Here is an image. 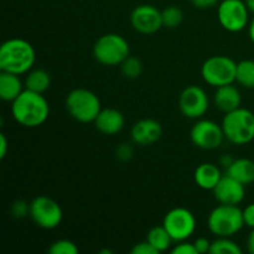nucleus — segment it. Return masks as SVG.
<instances>
[{
    "mask_svg": "<svg viewBox=\"0 0 254 254\" xmlns=\"http://www.w3.org/2000/svg\"><path fill=\"white\" fill-rule=\"evenodd\" d=\"M36 61V52L29 41L19 37L9 39L0 47V69L15 74H26Z\"/></svg>",
    "mask_w": 254,
    "mask_h": 254,
    "instance_id": "obj_2",
    "label": "nucleus"
},
{
    "mask_svg": "<svg viewBox=\"0 0 254 254\" xmlns=\"http://www.w3.org/2000/svg\"><path fill=\"white\" fill-rule=\"evenodd\" d=\"M221 126L225 138L235 145H246L254 139V113L250 109L240 107L228 112Z\"/></svg>",
    "mask_w": 254,
    "mask_h": 254,
    "instance_id": "obj_3",
    "label": "nucleus"
},
{
    "mask_svg": "<svg viewBox=\"0 0 254 254\" xmlns=\"http://www.w3.org/2000/svg\"><path fill=\"white\" fill-rule=\"evenodd\" d=\"M166 228L175 243L188 241L196 230V218L190 210L185 207H175L169 211L163 220Z\"/></svg>",
    "mask_w": 254,
    "mask_h": 254,
    "instance_id": "obj_10",
    "label": "nucleus"
},
{
    "mask_svg": "<svg viewBox=\"0 0 254 254\" xmlns=\"http://www.w3.org/2000/svg\"><path fill=\"white\" fill-rule=\"evenodd\" d=\"M146 241H148L159 253L168 251L174 242L171 236L169 235V232L166 231V228L164 227L163 225L155 226V227L151 228L148 232V236H146Z\"/></svg>",
    "mask_w": 254,
    "mask_h": 254,
    "instance_id": "obj_22",
    "label": "nucleus"
},
{
    "mask_svg": "<svg viewBox=\"0 0 254 254\" xmlns=\"http://www.w3.org/2000/svg\"><path fill=\"white\" fill-rule=\"evenodd\" d=\"M211 254H242L240 246L231 240V237H217L211 243Z\"/></svg>",
    "mask_w": 254,
    "mask_h": 254,
    "instance_id": "obj_24",
    "label": "nucleus"
},
{
    "mask_svg": "<svg viewBox=\"0 0 254 254\" xmlns=\"http://www.w3.org/2000/svg\"><path fill=\"white\" fill-rule=\"evenodd\" d=\"M122 73L129 79H135L141 76L143 73V64L138 57H134L129 55L121 64Z\"/></svg>",
    "mask_w": 254,
    "mask_h": 254,
    "instance_id": "obj_26",
    "label": "nucleus"
},
{
    "mask_svg": "<svg viewBox=\"0 0 254 254\" xmlns=\"http://www.w3.org/2000/svg\"><path fill=\"white\" fill-rule=\"evenodd\" d=\"M190 1L191 4H192L195 7H197V9L205 10L217 5L218 0H190Z\"/></svg>",
    "mask_w": 254,
    "mask_h": 254,
    "instance_id": "obj_34",
    "label": "nucleus"
},
{
    "mask_svg": "<svg viewBox=\"0 0 254 254\" xmlns=\"http://www.w3.org/2000/svg\"><path fill=\"white\" fill-rule=\"evenodd\" d=\"M210 99L205 89L200 86L191 84L183 89L179 96V109L184 117L189 119L202 118L208 111Z\"/></svg>",
    "mask_w": 254,
    "mask_h": 254,
    "instance_id": "obj_12",
    "label": "nucleus"
},
{
    "mask_svg": "<svg viewBox=\"0 0 254 254\" xmlns=\"http://www.w3.org/2000/svg\"><path fill=\"white\" fill-rule=\"evenodd\" d=\"M233 160H235V159H232V158H231V156L225 155V156H222V158H221V165H223L226 169H227L228 166H230L231 164H232Z\"/></svg>",
    "mask_w": 254,
    "mask_h": 254,
    "instance_id": "obj_38",
    "label": "nucleus"
},
{
    "mask_svg": "<svg viewBox=\"0 0 254 254\" xmlns=\"http://www.w3.org/2000/svg\"><path fill=\"white\" fill-rule=\"evenodd\" d=\"M220 168L212 163H203L196 168L193 173V180L195 184L202 190L213 191L221 178H222Z\"/></svg>",
    "mask_w": 254,
    "mask_h": 254,
    "instance_id": "obj_18",
    "label": "nucleus"
},
{
    "mask_svg": "<svg viewBox=\"0 0 254 254\" xmlns=\"http://www.w3.org/2000/svg\"><path fill=\"white\" fill-rule=\"evenodd\" d=\"M243 210L237 205L220 203L207 217V227L216 237H232L245 227Z\"/></svg>",
    "mask_w": 254,
    "mask_h": 254,
    "instance_id": "obj_4",
    "label": "nucleus"
},
{
    "mask_svg": "<svg viewBox=\"0 0 254 254\" xmlns=\"http://www.w3.org/2000/svg\"><path fill=\"white\" fill-rule=\"evenodd\" d=\"M25 91V82L19 74L0 72V98L4 102H14Z\"/></svg>",
    "mask_w": 254,
    "mask_h": 254,
    "instance_id": "obj_19",
    "label": "nucleus"
},
{
    "mask_svg": "<svg viewBox=\"0 0 254 254\" xmlns=\"http://www.w3.org/2000/svg\"><path fill=\"white\" fill-rule=\"evenodd\" d=\"M67 112L79 123H94L102 111L98 96L87 88H74L67 94L64 101Z\"/></svg>",
    "mask_w": 254,
    "mask_h": 254,
    "instance_id": "obj_5",
    "label": "nucleus"
},
{
    "mask_svg": "<svg viewBox=\"0 0 254 254\" xmlns=\"http://www.w3.org/2000/svg\"><path fill=\"white\" fill-rule=\"evenodd\" d=\"M213 103L216 108L220 109L223 113H228L235 109L240 108L242 103V96L240 89L232 84H226L216 88L213 94Z\"/></svg>",
    "mask_w": 254,
    "mask_h": 254,
    "instance_id": "obj_17",
    "label": "nucleus"
},
{
    "mask_svg": "<svg viewBox=\"0 0 254 254\" xmlns=\"http://www.w3.org/2000/svg\"><path fill=\"white\" fill-rule=\"evenodd\" d=\"M191 141L203 150H215L220 148L225 138L222 126L210 119H198L190 131Z\"/></svg>",
    "mask_w": 254,
    "mask_h": 254,
    "instance_id": "obj_11",
    "label": "nucleus"
},
{
    "mask_svg": "<svg viewBox=\"0 0 254 254\" xmlns=\"http://www.w3.org/2000/svg\"><path fill=\"white\" fill-rule=\"evenodd\" d=\"M217 19L226 31L241 32L250 24V10L245 0H221Z\"/></svg>",
    "mask_w": 254,
    "mask_h": 254,
    "instance_id": "obj_9",
    "label": "nucleus"
},
{
    "mask_svg": "<svg viewBox=\"0 0 254 254\" xmlns=\"http://www.w3.org/2000/svg\"><path fill=\"white\" fill-rule=\"evenodd\" d=\"M9 150V143H7L6 135L4 133L0 134V159H4Z\"/></svg>",
    "mask_w": 254,
    "mask_h": 254,
    "instance_id": "obj_35",
    "label": "nucleus"
},
{
    "mask_svg": "<svg viewBox=\"0 0 254 254\" xmlns=\"http://www.w3.org/2000/svg\"><path fill=\"white\" fill-rule=\"evenodd\" d=\"M211 243L212 242H210L206 237H198L197 240H195L193 245H195L197 254H205V253H210Z\"/></svg>",
    "mask_w": 254,
    "mask_h": 254,
    "instance_id": "obj_32",
    "label": "nucleus"
},
{
    "mask_svg": "<svg viewBox=\"0 0 254 254\" xmlns=\"http://www.w3.org/2000/svg\"><path fill=\"white\" fill-rule=\"evenodd\" d=\"M247 250L251 254H254V228L251 231L247 238Z\"/></svg>",
    "mask_w": 254,
    "mask_h": 254,
    "instance_id": "obj_36",
    "label": "nucleus"
},
{
    "mask_svg": "<svg viewBox=\"0 0 254 254\" xmlns=\"http://www.w3.org/2000/svg\"><path fill=\"white\" fill-rule=\"evenodd\" d=\"M11 114L14 121L25 128L41 127L49 119L50 104L42 93L25 91L11 102Z\"/></svg>",
    "mask_w": 254,
    "mask_h": 254,
    "instance_id": "obj_1",
    "label": "nucleus"
},
{
    "mask_svg": "<svg viewBox=\"0 0 254 254\" xmlns=\"http://www.w3.org/2000/svg\"><path fill=\"white\" fill-rule=\"evenodd\" d=\"M30 217L42 230H54L61 225L64 211L54 198L41 195L30 203Z\"/></svg>",
    "mask_w": 254,
    "mask_h": 254,
    "instance_id": "obj_8",
    "label": "nucleus"
},
{
    "mask_svg": "<svg viewBox=\"0 0 254 254\" xmlns=\"http://www.w3.org/2000/svg\"><path fill=\"white\" fill-rule=\"evenodd\" d=\"M173 254H197L195 245L189 241H183V242H178L175 247L171 250Z\"/></svg>",
    "mask_w": 254,
    "mask_h": 254,
    "instance_id": "obj_29",
    "label": "nucleus"
},
{
    "mask_svg": "<svg viewBox=\"0 0 254 254\" xmlns=\"http://www.w3.org/2000/svg\"><path fill=\"white\" fill-rule=\"evenodd\" d=\"M227 175L232 176L243 185H250L254 183V161L247 158L235 159L227 168Z\"/></svg>",
    "mask_w": 254,
    "mask_h": 254,
    "instance_id": "obj_20",
    "label": "nucleus"
},
{
    "mask_svg": "<svg viewBox=\"0 0 254 254\" xmlns=\"http://www.w3.org/2000/svg\"><path fill=\"white\" fill-rule=\"evenodd\" d=\"M78 252L76 243L69 240H57L49 247V253L51 254H77Z\"/></svg>",
    "mask_w": 254,
    "mask_h": 254,
    "instance_id": "obj_27",
    "label": "nucleus"
},
{
    "mask_svg": "<svg viewBox=\"0 0 254 254\" xmlns=\"http://www.w3.org/2000/svg\"><path fill=\"white\" fill-rule=\"evenodd\" d=\"M161 17H163V26L168 29H176L183 24L184 12L183 10L175 5L166 6L161 10Z\"/></svg>",
    "mask_w": 254,
    "mask_h": 254,
    "instance_id": "obj_25",
    "label": "nucleus"
},
{
    "mask_svg": "<svg viewBox=\"0 0 254 254\" xmlns=\"http://www.w3.org/2000/svg\"><path fill=\"white\" fill-rule=\"evenodd\" d=\"M236 82L245 88H254V61L253 60H242L237 64L236 71Z\"/></svg>",
    "mask_w": 254,
    "mask_h": 254,
    "instance_id": "obj_23",
    "label": "nucleus"
},
{
    "mask_svg": "<svg viewBox=\"0 0 254 254\" xmlns=\"http://www.w3.org/2000/svg\"><path fill=\"white\" fill-rule=\"evenodd\" d=\"M131 254H159L158 251L148 242V241H143V242H139L136 245H134V247L131 248Z\"/></svg>",
    "mask_w": 254,
    "mask_h": 254,
    "instance_id": "obj_30",
    "label": "nucleus"
},
{
    "mask_svg": "<svg viewBox=\"0 0 254 254\" xmlns=\"http://www.w3.org/2000/svg\"><path fill=\"white\" fill-rule=\"evenodd\" d=\"M248 36H250L251 41L254 44V16L250 21V24H248Z\"/></svg>",
    "mask_w": 254,
    "mask_h": 254,
    "instance_id": "obj_37",
    "label": "nucleus"
},
{
    "mask_svg": "<svg viewBox=\"0 0 254 254\" xmlns=\"http://www.w3.org/2000/svg\"><path fill=\"white\" fill-rule=\"evenodd\" d=\"M129 55V42L122 35L114 32L103 35L93 45L94 59L103 66H121Z\"/></svg>",
    "mask_w": 254,
    "mask_h": 254,
    "instance_id": "obj_6",
    "label": "nucleus"
},
{
    "mask_svg": "<svg viewBox=\"0 0 254 254\" xmlns=\"http://www.w3.org/2000/svg\"><path fill=\"white\" fill-rule=\"evenodd\" d=\"M245 186L246 185H243L242 183L226 174L225 176L221 178L220 183L213 189V195L220 203L238 206L245 200Z\"/></svg>",
    "mask_w": 254,
    "mask_h": 254,
    "instance_id": "obj_14",
    "label": "nucleus"
},
{
    "mask_svg": "<svg viewBox=\"0 0 254 254\" xmlns=\"http://www.w3.org/2000/svg\"><path fill=\"white\" fill-rule=\"evenodd\" d=\"M237 62L225 55H216L206 60L201 66L203 81L215 88L236 82Z\"/></svg>",
    "mask_w": 254,
    "mask_h": 254,
    "instance_id": "obj_7",
    "label": "nucleus"
},
{
    "mask_svg": "<svg viewBox=\"0 0 254 254\" xmlns=\"http://www.w3.org/2000/svg\"><path fill=\"white\" fill-rule=\"evenodd\" d=\"M97 130L104 135H116L123 130L126 126V118L123 113L116 108H102L94 121Z\"/></svg>",
    "mask_w": 254,
    "mask_h": 254,
    "instance_id": "obj_16",
    "label": "nucleus"
},
{
    "mask_svg": "<svg viewBox=\"0 0 254 254\" xmlns=\"http://www.w3.org/2000/svg\"><path fill=\"white\" fill-rule=\"evenodd\" d=\"M243 220H245V225L250 227L251 230L254 228V202L250 203L247 207L243 208Z\"/></svg>",
    "mask_w": 254,
    "mask_h": 254,
    "instance_id": "obj_31",
    "label": "nucleus"
},
{
    "mask_svg": "<svg viewBox=\"0 0 254 254\" xmlns=\"http://www.w3.org/2000/svg\"><path fill=\"white\" fill-rule=\"evenodd\" d=\"M246 5H247L248 10H250V12H252L254 15V0H245Z\"/></svg>",
    "mask_w": 254,
    "mask_h": 254,
    "instance_id": "obj_39",
    "label": "nucleus"
},
{
    "mask_svg": "<svg viewBox=\"0 0 254 254\" xmlns=\"http://www.w3.org/2000/svg\"><path fill=\"white\" fill-rule=\"evenodd\" d=\"M25 88L44 94L51 86V76L46 69L32 68L25 77Z\"/></svg>",
    "mask_w": 254,
    "mask_h": 254,
    "instance_id": "obj_21",
    "label": "nucleus"
},
{
    "mask_svg": "<svg viewBox=\"0 0 254 254\" xmlns=\"http://www.w3.org/2000/svg\"><path fill=\"white\" fill-rule=\"evenodd\" d=\"M131 140L139 146H149L160 140L163 127L158 121L151 118L140 119L131 127Z\"/></svg>",
    "mask_w": 254,
    "mask_h": 254,
    "instance_id": "obj_15",
    "label": "nucleus"
},
{
    "mask_svg": "<svg viewBox=\"0 0 254 254\" xmlns=\"http://www.w3.org/2000/svg\"><path fill=\"white\" fill-rule=\"evenodd\" d=\"M129 19L133 29L143 35L155 34L164 27L161 11L150 4H141L134 7Z\"/></svg>",
    "mask_w": 254,
    "mask_h": 254,
    "instance_id": "obj_13",
    "label": "nucleus"
},
{
    "mask_svg": "<svg viewBox=\"0 0 254 254\" xmlns=\"http://www.w3.org/2000/svg\"><path fill=\"white\" fill-rule=\"evenodd\" d=\"M11 213L15 218H25L30 215V205L22 200L15 201L11 206Z\"/></svg>",
    "mask_w": 254,
    "mask_h": 254,
    "instance_id": "obj_28",
    "label": "nucleus"
},
{
    "mask_svg": "<svg viewBox=\"0 0 254 254\" xmlns=\"http://www.w3.org/2000/svg\"><path fill=\"white\" fill-rule=\"evenodd\" d=\"M131 155H133V148L129 144H122L117 149V156L119 158V160H129L131 158Z\"/></svg>",
    "mask_w": 254,
    "mask_h": 254,
    "instance_id": "obj_33",
    "label": "nucleus"
}]
</instances>
